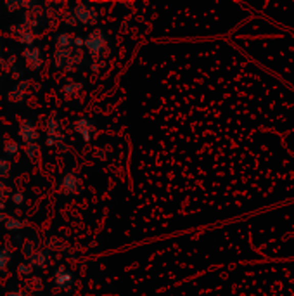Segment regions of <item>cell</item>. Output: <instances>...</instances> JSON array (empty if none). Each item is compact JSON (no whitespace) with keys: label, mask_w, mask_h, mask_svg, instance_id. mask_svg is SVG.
I'll list each match as a JSON object with an SVG mask.
<instances>
[{"label":"cell","mask_w":294,"mask_h":296,"mask_svg":"<svg viewBox=\"0 0 294 296\" xmlns=\"http://www.w3.org/2000/svg\"><path fill=\"white\" fill-rule=\"evenodd\" d=\"M12 199H14V203H17V204H19V203H22V196H21V194H16V196H14V198H12Z\"/></svg>","instance_id":"cell-14"},{"label":"cell","mask_w":294,"mask_h":296,"mask_svg":"<svg viewBox=\"0 0 294 296\" xmlns=\"http://www.w3.org/2000/svg\"><path fill=\"white\" fill-rule=\"evenodd\" d=\"M71 282V276L67 274L66 270H59L57 274H56V284L59 286V288H67V284Z\"/></svg>","instance_id":"cell-8"},{"label":"cell","mask_w":294,"mask_h":296,"mask_svg":"<svg viewBox=\"0 0 294 296\" xmlns=\"http://www.w3.org/2000/svg\"><path fill=\"white\" fill-rule=\"evenodd\" d=\"M7 227H9V229H14V227H16V229H17V227H21V224H19V222H17V220H12V218H9V220H7V224H6Z\"/></svg>","instance_id":"cell-12"},{"label":"cell","mask_w":294,"mask_h":296,"mask_svg":"<svg viewBox=\"0 0 294 296\" xmlns=\"http://www.w3.org/2000/svg\"><path fill=\"white\" fill-rule=\"evenodd\" d=\"M229 42L280 83L294 90V33L272 25L260 14L244 21Z\"/></svg>","instance_id":"cell-1"},{"label":"cell","mask_w":294,"mask_h":296,"mask_svg":"<svg viewBox=\"0 0 294 296\" xmlns=\"http://www.w3.org/2000/svg\"><path fill=\"white\" fill-rule=\"evenodd\" d=\"M7 260H9V253H4V257H2V251H0V270L6 267Z\"/></svg>","instance_id":"cell-11"},{"label":"cell","mask_w":294,"mask_h":296,"mask_svg":"<svg viewBox=\"0 0 294 296\" xmlns=\"http://www.w3.org/2000/svg\"><path fill=\"white\" fill-rule=\"evenodd\" d=\"M75 184H76V179L73 175H67L66 177V187H71V191H75Z\"/></svg>","instance_id":"cell-10"},{"label":"cell","mask_w":294,"mask_h":296,"mask_svg":"<svg viewBox=\"0 0 294 296\" xmlns=\"http://www.w3.org/2000/svg\"><path fill=\"white\" fill-rule=\"evenodd\" d=\"M261 262H294V201L247 217Z\"/></svg>","instance_id":"cell-2"},{"label":"cell","mask_w":294,"mask_h":296,"mask_svg":"<svg viewBox=\"0 0 294 296\" xmlns=\"http://www.w3.org/2000/svg\"><path fill=\"white\" fill-rule=\"evenodd\" d=\"M104 44H106V38H104V35H102L101 30H96L87 40H85V45H87V49H88L90 54H92L94 57H97L99 54L102 52Z\"/></svg>","instance_id":"cell-4"},{"label":"cell","mask_w":294,"mask_h":296,"mask_svg":"<svg viewBox=\"0 0 294 296\" xmlns=\"http://www.w3.org/2000/svg\"><path fill=\"white\" fill-rule=\"evenodd\" d=\"M76 130L81 134V137H83L85 140H90V137H92V134H94V126H92V123L87 121V120H81L76 123Z\"/></svg>","instance_id":"cell-6"},{"label":"cell","mask_w":294,"mask_h":296,"mask_svg":"<svg viewBox=\"0 0 294 296\" xmlns=\"http://www.w3.org/2000/svg\"><path fill=\"white\" fill-rule=\"evenodd\" d=\"M38 54H40L38 51H26V59H28V62H30V61H35V62H33V68H37L40 62H42V59L38 57Z\"/></svg>","instance_id":"cell-9"},{"label":"cell","mask_w":294,"mask_h":296,"mask_svg":"<svg viewBox=\"0 0 294 296\" xmlns=\"http://www.w3.org/2000/svg\"><path fill=\"white\" fill-rule=\"evenodd\" d=\"M255 14H260L272 25L294 33V0L284 2H242Z\"/></svg>","instance_id":"cell-3"},{"label":"cell","mask_w":294,"mask_h":296,"mask_svg":"<svg viewBox=\"0 0 294 296\" xmlns=\"http://www.w3.org/2000/svg\"><path fill=\"white\" fill-rule=\"evenodd\" d=\"M21 137L26 140V142H33L35 139H37V132H35L33 129V125L28 121H25L22 123V126H21Z\"/></svg>","instance_id":"cell-7"},{"label":"cell","mask_w":294,"mask_h":296,"mask_svg":"<svg viewBox=\"0 0 294 296\" xmlns=\"http://www.w3.org/2000/svg\"><path fill=\"white\" fill-rule=\"evenodd\" d=\"M9 296H22V294H16V293H11V294H9Z\"/></svg>","instance_id":"cell-15"},{"label":"cell","mask_w":294,"mask_h":296,"mask_svg":"<svg viewBox=\"0 0 294 296\" xmlns=\"http://www.w3.org/2000/svg\"><path fill=\"white\" fill-rule=\"evenodd\" d=\"M6 151H7L9 154H14V153L17 151V145H16L14 142H9L7 147H6Z\"/></svg>","instance_id":"cell-13"},{"label":"cell","mask_w":294,"mask_h":296,"mask_svg":"<svg viewBox=\"0 0 294 296\" xmlns=\"http://www.w3.org/2000/svg\"><path fill=\"white\" fill-rule=\"evenodd\" d=\"M76 17L85 23V25H88V23H94L96 21V11H92V9H88L87 6H78L76 7Z\"/></svg>","instance_id":"cell-5"}]
</instances>
